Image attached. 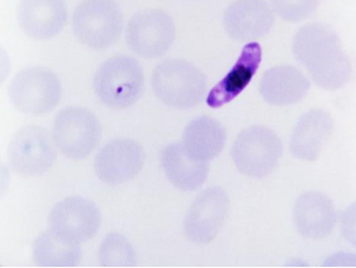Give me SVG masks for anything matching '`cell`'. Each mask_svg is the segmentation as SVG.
<instances>
[{
	"mask_svg": "<svg viewBox=\"0 0 356 268\" xmlns=\"http://www.w3.org/2000/svg\"><path fill=\"white\" fill-rule=\"evenodd\" d=\"M293 52L320 88L337 90L348 83L352 66L337 32L323 24H308L293 40Z\"/></svg>",
	"mask_w": 356,
	"mask_h": 268,
	"instance_id": "6da1fadb",
	"label": "cell"
},
{
	"mask_svg": "<svg viewBox=\"0 0 356 268\" xmlns=\"http://www.w3.org/2000/svg\"><path fill=\"white\" fill-rule=\"evenodd\" d=\"M152 89L164 104L190 109L200 104L207 93V77L197 66L184 59H167L156 66Z\"/></svg>",
	"mask_w": 356,
	"mask_h": 268,
	"instance_id": "7a4b0ae2",
	"label": "cell"
},
{
	"mask_svg": "<svg viewBox=\"0 0 356 268\" xmlns=\"http://www.w3.org/2000/svg\"><path fill=\"white\" fill-rule=\"evenodd\" d=\"M93 88L99 101L108 108L128 109L143 93V69L132 57L116 56L98 69Z\"/></svg>",
	"mask_w": 356,
	"mask_h": 268,
	"instance_id": "3957f363",
	"label": "cell"
},
{
	"mask_svg": "<svg viewBox=\"0 0 356 268\" xmlns=\"http://www.w3.org/2000/svg\"><path fill=\"white\" fill-rule=\"evenodd\" d=\"M123 15L115 0H83L72 18L78 40L95 50L108 49L123 31Z\"/></svg>",
	"mask_w": 356,
	"mask_h": 268,
	"instance_id": "277c9868",
	"label": "cell"
},
{
	"mask_svg": "<svg viewBox=\"0 0 356 268\" xmlns=\"http://www.w3.org/2000/svg\"><path fill=\"white\" fill-rule=\"evenodd\" d=\"M283 145L279 136L264 125L244 129L232 147V157L237 169L249 178L262 179L279 164Z\"/></svg>",
	"mask_w": 356,
	"mask_h": 268,
	"instance_id": "5b68a950",
	"label": "cell"
},
{
	"mask_svg": "<svg viewBox=\"0 0 356 268\" xmlns=\"http://www.w3.org/2000/svg\"><path fill=\"white\" fill-rule=\"evenodd\" d=\"M62 83L54 71L43 66H31L15 76L10 97L17 109L29 116H43L59 104Z\"/></svg>",
	"mask_w": 356,
	"mask_h": 268,
	"instance_id": "8992f818",
	"label": "cell"
},
{
	"mask_svg": "<svg viewBox=\"0 0 356 268\" xmlns=\"http://www.w3.org/2000/svg\"><path fill=\"white\" fill-rule=\"evenodd\" d=\"M101 136V123L90 110L67 107L54 118L52 139L57 148L69 159L88 157L97 147Z\"/></svg>",
	"mask_w": 356,
	"mask_h": 268,
	"instance_id": "52a82bcc",
	"label": "cell"
},
{
	"mask_svg": "<svg viewBox=\"0 0 356 268\" xmlns=\"http://www.w3.org/2000/svg\"><path fill=\"white\" fill-rule=\"evenodd\" d=\"M176 29L171 17L161 10L137 12L127 26V43L144 58L165 55L174 43Z\"/></svg>",
	"mask_w": 356,
	"mask_h": 268,
	"instance_id": "ba28073f",
	"label": "cell"
},
{
	"mask_svg": "<svg viewBox=\"0 0 356 268\" xmlns=\"http://www.w3.org/2000/svg\"><path fill=\"white\" fill-rule=\"evenodd\" d=\"M230 201L222 187H210L202 191L186 213V237L198 245H207L221 232L228 218Z\"/></svg>",
	"mask_w": 356,
	"mask_h": 268,
	"instance_id": "9c48e42d",
	"label": "cell"
},
{
	"mask_svg": "<svg viewBox=\"0 0 356 268\" xmlns=\"http://www.w3.org/2000/svg\"><path fill=\"white\" fill-rule=\"evenodd\" d=\"M12 169L23 176L47 173L56 161V150L47 132L37 125H27L13 136L8 147Z\"/></svg>",
	"mask_w": 356,
	"mask_h": 268,
	"instance_id": "30bf717a",
	"label": "cell"
},
{
	"mask_svg": "<svg viewBox=\"0 0 356 268\" xmlns=\"http://www.w3.org/2000/svg\"><path fill=\"white\" fill-rule=\"evenodd\" d=\"M101 226V213L95 203L81 196H70L57 203L50 214L54 233L81 244L95 237Z\"/></svg>",
	"mask_w": 356,
	"mask_h": 268,
	"instance_id": "8fae6325",
	"label": "cell"
},
{
	"mask_svg": "<svg viewBox=\"0 0 356 268\" xmlns=\"http://www.w3.org/2000/svg\"><path fill=\"white\" fill-rule=\"evenodd\" d=\"M145 161L140 143L129 139L110 141L98 152L95 169L98 178L108 184H120L135 179Z\"/></svg>",
	"mask_w": 356,
	"mask_h": 268,
	"instance_id": "7c38bea8",
	"label": "cell"
},
{
	"mask_svg": "<svg viewBox=\"0 0 356 268\" xmlns=\"http://www.w3.org/2000/svg\"><path fill=\"white\" fill-rule=\"evenodd\" d=\"M275 17L266 0H236L225 13V30L232 39L247 42L267 35Z\"/></svg>",
	"mask_w": 356,
	"mask_h": 268,
	"instance_id": "4fadbf2b",
	"label": "cell"
},
{
	"mask_svg": "<svg viewBox=\"0 0 356 268\" xmlns=\"http://www.w3.org/2000/svg\"><path fill=\"white\" fill-rule=\"evenodd\" d=\"M67 20L64 0H22L18 23L25 35L45 40L59 35Z\"/></svg>",
	"mask_w": 356,
	"mask_h": 268,
	"instance_id": "5bb4252c",
	"label": "cell"
},
{
	"mask_svg": "<svg viewBox=\"0 0 356 268\" xmlns=\"http://www.w3.org/2000/svg\"><path fill=\"white\" fill-rule=\"evenodd\" d=\"M334 132L333 117L325 110L314 109L300 117L291 137V152L298 159H318Z\"/></svg>",
	"mask_w": 356,
	"mask_h": 268,
	"instance_id": "9a60e30c",
	"label": "cell"
},
{
	"mask_svg": "<svg viewBox=\"0 0 356 268\" xmlns=\"http://www.w3.org/2000/svg\"><path fill=\"white\" fill-rule=\"evenodd\" d=\"M261 62V45L255 42L247 44L232 70L211 89L207 97V104L217 109L235 100L252 82Z\"/></svg>",
	"mask_w": 356,
	"mask_h": 268,
	"instance_id": "2e32d148",
	"label": "cell"
},
{
	"mask_svg": "<svg viewBox=\"0 0 356 268\" xmlns=\"http://www.w3.org/2000/svg\"><path fill=\"white\" fill-rule=\"evenodd\" d=\"M337 219L332 200L320 191H306L296 200L295 223L303 237L320 240L330 235Z\"/></svg>",
	"mask_w": 356,
	"mask_h": 268,
	"instance_id": "e0dca14e",
	"label": "cell"
},
{
	"mask_svg": "<svg viewBox=\"0 0 356 268\" xmlns=\"http://www.w3.org/2000/svg\"><path fill=\"white\" fill-rule=\"evenodd\" d=\"M310 88L308 78L291 65H280L266 71L259 90L264 101L273 105L296 104Z\"/></svg>",
	"mask_w": 356,
	"mask_h": 268,
	"instance_id": "ac0fdd59",
	"label": "cell"
},
{
	"mask_svg": "<svg viewBox=\"0 0 356 268\" xmlns=\"http://www.w3.org/2000/svg\"><path fill=\"white\" fill-rule=\"evenodd\" d=\"M161 162L168 180L181 191H196L209 175V164L191 157L181 143L163 149Z\"/></svg>",
	"mask_w": 356,
	"mask_h": 268,
	"instance_id": "d6986e66",
	"label": "cell"
},
{
	"mask_svg": "<svg viewBox=\"0 0 356 268\" xmlns=\"http://www.w3.org/2000/svg\"><path fill=\"white\" fill-rule=\"evenodd\" d=\"M227 134L223 125L211 117L190 120L183 132V148L191 157L209 162L223 150Z\"/></svg>",
	"mask_w": 356,
	"mask_h": 268,
	"instance_id": "ffe728a7",
	"label": "cell"
},
{
	"mask_svg": "<svg viewBox=\"0 0 356 268\" xmlns=\"http://www.w3.org/2000/svg\"><path fill=\"white\" fill-rule=\"evenodd\" d=\"M81 259L79 244L65 240L52 230L40 234L33 246V260L42 267H74Z\"/></svg>",
	"mask_w": 356,
	"mask_h": 268,
	"instance_id": "44dd1931",
	"label": "cell"
},
{
	"mask_svg": "<svg viewBox=\"0 0 356 268\" xmlns=\"http://www.w3.org/2000/svg\"><path fill=\"white\" fill-rule=\"evenodd\" d=\"M98 258L104 267H134L137 265L135 249L125 237L118 233L105 237Z\"/></svg>",
	"mask_w": 356,
	"mask_h": 268,
	"instance_id": "7402d4cb",
	"label": "cell"
},
{
	"mask_svg": "<svg viewBox=\"0 0 356 268\" xmlns=\"http://www.w3.org/2000/svg\"><path fill=\"white\" fill-rule=\"evenodd\" d=\"M271 3L283 19L298 23L318 8L320 0H271Z\"/></svg>",
	"mask_w": 356,
	"mask_h": 268,
	"instance_id": "603a6c76",
	"label": "cell"
}]
</instances>
